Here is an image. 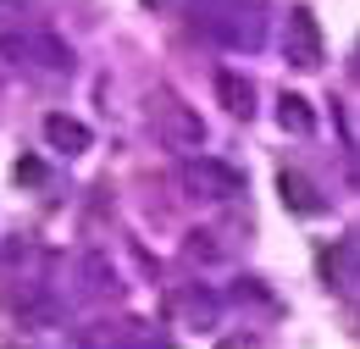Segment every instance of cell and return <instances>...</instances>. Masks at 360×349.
Here are the masks:
<instances>
[{
    "mask_svg": "<svg viewBox=\"0 0 360 349\" xmlns=\"http://www.w3.org/2000/svg\"><path fill=\"white\" fill-rule=\"evenodd\" d=\"M50 139H56V150H84L89 144V133L78 122H67V117H50Z\"/></svg>",
    "mask_w": 360,
    "mask_h": 349,
    "instance_id": "obj_3",
    "label": "cell"
},
{
    "mask_svg": "<svg viewBox=\"0 0 360 349\" xmlns=\"http://www.w3.org/2000/svg\"><path fill=\"white\" fill-rule=\"evenodd\" d=\"M217 89L227 94V111H244V117H250V84H238L233 72H222V78H217Z\"/></svg>",
    "mask_w": 360,
    "mask_h": 349,
    "instance_id": "obj_4",
    "label": "cell"
},
{
    "mask_svg": "<svg viewBox=\"0 0 360 349\" xmlns=\"http://www.w3.org/2000/svg\"><path fill=\"white\" fill-rule=\"evenodd\" d=\"M283 128H294V133H311V111L300 106V94H288V100H283Z\"/></svg>",
    "mask_w": 360,
    "mask_h": 349,
    "instance_id": "obj_5",
    "label": "cell"
},
{
    "mask_svg": "<svg viewBox=\"0 0 360 349\" xmlns=\"http://www.w3.org/2000/svg\"><path fill=\"white\" fill-rule=\"evenodd\" d=\"M283 200L294 205V211H321V194H311V183L294 172H283Z\"/></svg>",
    "mask_w": 360,
    "mask_h": 349,
    "instance_id": "obj_2",
    "label": "cell"
},
{
    "mask_svg": "<svg viewBox=\"0 0 360 349\" xmlns=\"http://www.w3.org/2000/svg\"><path fill=\"white\" fill-rule=\"evenodd\" d=\"M288 61H294V67H316V61H321V34H316V17L305 6L288 17Z\"/></svg>",
    "mask_w": 360,
    "mask_h": 349,
    "instance_id": "obj_1",
    "label": "cell"
}]
</instances>
